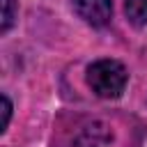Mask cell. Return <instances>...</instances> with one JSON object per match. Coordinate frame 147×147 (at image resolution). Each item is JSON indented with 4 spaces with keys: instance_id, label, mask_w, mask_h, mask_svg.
Returning a JSON list of instances; mask_svg holds the SVG:
<instances>
[{
    "instance_id": "2",
    "label": "cell",
    "mask_w": 147,
    "mask_h": 147,
    "mask_svg": "<svg viewBox=\"0 0 147 147\" xmlns=\"http://www.w3.org/2000/svg\"><path fill=\"white\" fill-rule=\"evenodd\" d=\"M113 142H115L113 129L101 119H92L78 129L71 147H113Z\"/></svg>"
},
{
    "instance_id": "3",
    "label": "cell",
    "mask_w": 147,
    "mask_h": 147,
    "mask_svg": "<svg viewBox=\"0 0 147 147\" xmlns=\"http://www.w3.org/2000/svg\"><path fill=\"white\" fill-rule=\"evenodd\" d=\"M74 9L92 28H103L113 18V0H74Z\"/></svg>"
},
{
    "instance_id": "1",
    "label": "cell",
    "mask_w": 147,
    "mask_h": 147,
    "mask_svg": "<svg viewBox=\"0 0 147 147\" xmlns=\"http://www.w3.org/2000/svg\"><path fill=\"white\" fill-rule=\"evenodd\" d=\"M85 80H87L90 90L96 96H101V99H117L126 90L129 71H126V67L122 62L103 57V60H96V62H92L87 67Z\"/></svg>"
},
{
    "instance_id": "4",
    "label": "cell",
    "mask_w": 147,
    "mask_h": 147,
    "mask_svg": "<svg viewBox=\"0 0 147 147\" xmlns=\"http://www.w3.org/2000/svg\"><path fill=\"white\" fill-rule=\"evenodd\" d=\"M124 14L131 25L145 28L147 25V0H124Z\"/></svg>"
},
{
    "instance_id": "6",
    "label": "cell",
    "mask_w": 147,
    "mask_h": 147,
    "mask_svg": "<svg viewBox=\"0 0 147 147\" xmlns=\"http://www.w3.org/2000/svg\"><path fill=\"white\" fill-rule=\"evenodd\" d=\"M9 119H11V101H9V96L7 94H2V133L7 131V126H9Z\"/></svg>"
},
{
    "instance_id": "5",
    "label": "cell",
    "mask_w": 147,
    "mask_h": 147,
    "mask_svg": "<svg viewBox=\"0 0 147 147\" xmlns=\"http://www.w3.org/2000/svg\"><path fill=\"white\" fill-rule=\"evenodd\" d=\"M18 14V0H2V23H0V32L7 34L9 28L14 25Z\"/></svg>"
}]
</instances>
